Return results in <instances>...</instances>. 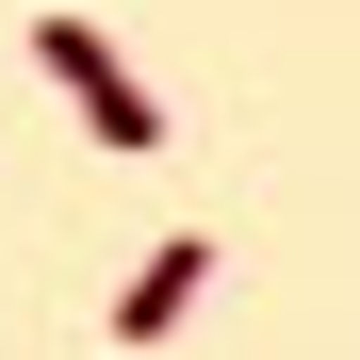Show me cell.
<instances>
[{
    "mask_svg": "<svg viewBox=\"0 0 360 360\" xmlns=\"http://www.w3.org/2000/svg\"><path fill=\"white\" fill-rule=\"evenodd\" d=\"M197 295H213V229H164V246L115 278V344H164L180 311H197Z\"/></svg>",
    "mask_w": 360,
    "mask_h": 360,
    "instance_id": "obj_2",
    "label": "cell"
},
{
    "mask_svg": "<svg viewBox=\"0 0 360 360\" xmlns=\"http://www.w3.org/2000/svg\"><path fill=\"white\" fill-rule=\"evenodd\" d=\"M33 49H49V82L82 98V131H98L115 164H148V148H164V98L115 66V33H98V17H33Z\"/></svg>",
    "mask_w": 360,
    "mask_h": 360,
    "instance_id": "obj_1",
    "label": "cell"
}]
</instances>
